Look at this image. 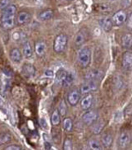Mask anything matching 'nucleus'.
<instances>
[{
	"instance_id": "1",
	"label": "nucleus",
	"mask_w": 132,
	"mask_h": 150,
	"mask_svg": "<svg viewBox=\"0 0 132 150\" xmlns=\"http://www.w3.org/2000/svg\"><path fill=\"white\" fill-rule=\"evenodd\" d=\"M17 13V6L15 4H10L8 7L3 10L1 15L0 25L4 30H10L15 25V16Z\"/></svg>"
},
{
	"instance_id": "2",
	"label": "nucleus",
	"mask_w": 132,
	"mask_h": 150,
	"mask_svg": "<svg viewBox=\"0 0 132 150\" xmlns=\"http://www.w3.org/2000/svg\"><path fill=\"white\" fill-rule=\"evenodd\" d=\"M92 53L88 47H82L78 53V63L82 69L87 68L91 63Z\"/></svg>"
},
{
	"instance_id": "3",
	"label": "nucleus",
	"mask_w": 132,
	"mask_h": 150,
	"mask_svg": "<svg viewBox=\"0 0 132 150\" xmlns=\"http://www.w3.org/2000/svg\"><path fill=\"white\" fill-rule=\"evenodd\" d=\"M67 44H68L67 35L64 33H60L54 40L53 49L56 53H62L66 48Z\"/></svg>"
},
{
	"instance_id": "4",
	"label": "nucleus",
	"mask_w": 132,
	"mask_h": 150,
	"mask_svg": "<svg viewBox=\"0 0 132 150\" xmlns=\"http://www.w3.org/2000/svg\"><path fill=\"white\" fill-rule=\"evenodd\" d=\"M89 39V32L86 28H82L78 32L75 37V45L77 47H81Z\"/></svg>"
},
{
	"instance_id": "5",
	"label": "nucleus",
	"mask_w": 132,
	"mask_h": 150,
	"mask_svg": "<svg viewBox=\"0 0 132 150\" xmlns=\"http://www.w3.org/2000/svg\"><path fill=\"white\" fill-rule=\"evenodd\" d=\"M98 89H99L98 82H95V81H86V83L82 84V86L80 87V93L85 95V94H88L90 92L96 91Z\"/></svg>"
},
{
	"instance_id": "6",
	"label": "nucleus",
	"mask_w": 132,
	"mask_h": 150,
	"mask_svg": "<svg viewBox=\"0 0 132 150\" xmlns=\"http://www.w3.org/2000/svg\"><path fill=\"white\" fill-rule=\"evenodd\" d=\"M126 19H127V14H126L125 11L120 10V11H116L113 16V18H112L113 25H115L116 26H120L126 22Z\"/></svg>"
},
{
	"instance_id": "7",
	"label": "nucleus",
	"mask_w": 132,
	"mask_h": 150,
	"mask_svg": "<svg viewBox=\"0 0 132 150\" xmlns=\"http://www.w3.org/2000/svg\"><path fill=\"white\" fill-rule=\"evenodd\" d=\"M98 113L96 112H93V111H89V112H86L83 114L82 116V120L83 122L87 125V126H91L93 125L94 122L97 121L98 120Z\"/></svg>"
},
{
	"instance_id": "8",
	"label": "nucleus",
	"mask_w": 132,
	"mask_h": 150,
	"mask_svg": "<svg viewBox=\"0 0 132 150\" xmlns=\"http://www.w3.org/2000/svg\"><path fill=\"white\" fill-rule=\"evenodd\" d=\"M104 76V73L99 69H93L85 75V79L86 81H95L98 82L101 80Z\"/></svg>"
},
{
	"instance_id": "9",
	"label": "nucleus",
	"mask_w": 132,
	"mask_h": 150,
	"mask_svg": "<svg viewBox=\"0 0 132 150\" xmlns=\"http://www.w3.org/2000/svg\"><path fill=\"white\" fill-rule=\"evenodd\" d=\"M80 97H81V93L78 90H73L71 91L68 96H67V101L69 103L70 105L71 106H75L78 105V103L79 102L80 100Z\"/></svg>"
},
{
	"instance_id": "10",
	"label": "nucleus",
	"mask_w": 132,
	"mask_h": 150,
	"mask_svg": "<svg viewBox=\"0 0 132 150\" xmlns=\"http://www.w3.org/2000/svg\"><path fill=\"white\" fill-rule=\"evenodd\" d=\"M131 144V136L128 132H123L118 140V145L121 149H127Z\"/></svg>"
},
{
	"instance_id": "11",
	"label": "nucleus",
	"mask_w": 132,
	"mask_h": 150,
	"mask_svg": "<svg viewBox=\"0 0 132 150\" xmlns=\"http://www.w3.org/2000/svg\"><path fill=\"white\" fill-rule=\"evenodd\" d=\"M31 20V14L26 11H21L17 14V24L19 25H24Z\"/></svg>"
},
{
	"instance_id": "12",
	"label": "nucleus",
	"mask_w": 132,
	"mask_h": 150,
	"mask_svg": "<svg viewBox=\"0 0 132 150\" xmlns=\"http://www.w3.org/2000/svg\"><path fill=\"white\" fill-rule=\"evenodd\" d=\"M22 75L26 77V78H32L34 76L36 69L34 68V66H33L30 63H25L22 66V69H21Z\"/></svg>"
},
{
	"instance_id": "13",
	"label": "nucleus",
	"mask_w": 132,
	"mask_h": 150,
	"mask_svg": "<svg viewBox=\"0 0 132 150\" xmlns=\"http://www.w3.org/2000/svg\"><path fill=\"white\" fill-rule=\"evenodd\" d=\"M122 65H123V69H126V70L132 69V52L126 51V52L123 53Z\"/></svg>"
},
{
	"instance_id": "14",
	"label": "nucleus",
	"mask_w": 132,
	"mask_h": 150,
	"mask_svg": "<svg viewBox=\"0 0 132 150\" xmlns=\"http://www.w3.org/2000/svg\"><path fill=\"white\" fill-rule=\"evenodd\" d=\"M99 23L105 32H110L113 28V21L109 17H103L99 19Z\"/></svg>"
},
{
	"instance_id": "15",
	"label": "nucleus",
	"mask_w": 132,
	"mask_h": 150,
	"mask_svg": "<svg viewBox=\"0 0 132 150\" xmlns=\"http://www.w3.org/2000/svg\"><path fill=\"white\" fill-rule=\"evenodd\" d=\"M10 58L15 63H20L22 61V54L20 50L17 47L12 48L10 51Z\"/></svg>"
},
{
	"instance_id": "16",
	"label": "nucleus",
	"mask_w": 132,
	"mask_h": 150,
	"mask_svg": "<svg viewBox=\"0 0 132 150\" xmlns=\"http://www.w3.org/2000/svg\"><path fill=\"white\" fill-rule=\"evenodd\" d=\"M93 97L92 94H90V93L86 94L81 100V108L83 110L90 109L92 106V104H93Z\"/></svg>"
},
{
	"instance_id": "17",
	"label": "nucleus",
	"mask_w": 132,
	"mask_h": 150,
	"mask_svg": "<svg viewBox=\"0 0 132 150\" xmlns=\"http://www.w3.org/2000/svg\"><path fill=\"white\" fill-rule=\"evenodd\" d=\"M47 47L44 41H37L35 43V53L38 56H42L46 52Z\"/></svg>"
},
{
	"instance_id": "18",
	"label": "nucleus",
	"mask_w": 132,
	"mask_h": 150,
	"mask_svg": "<svg viewBox=\"0 0 132 150\" xmlns=\"http://www.w3.org/2000/svg\"><path fill=\"white\" fill-rule=\"evenodd\" d=\"M122 46L123 47L129 49L132 47V35L131 33H125L122 37Z\"/></svg>"
},
{
	"instance_id": "19",
	"label": "nucleus",
	"mask_w": 132,
	"mask_h": 150,
	"mask_svg": "<svg viewBox=\"0 0 132 150\" xmlns=\"http://www.w3.org/2000/svg\"><path fill=\"white\" fill-rule=\"evenodd\" d=\"M33 48L29 41H26L23 45V54L26 59H29L33 55Z\"/></svg>"
},
{
	"instance_id": "20",
	"label": "nucleus",
	"mask_w": 132,
	"mask_h": 150,
	"mask_svg": "<svg viewBox=\"0 0 132 150\" xmlns=\"http://www.w3.org/2000/svg\"><path fill=\"white\" fill-rule=\"evenodd\" d=\"M112 142H113V136L110 134H105L101 137V143L105 148L107 149L110 148L112 145Z\"/></svg>"
},
{
	"instance_id": "21",
	"label": "nucleus",
	"mask_w": 132,
	"mask_h": 150,
	"mask_svg": "<svg viewBox=\"0 0 132 150\" xmlns=\"http://www.w3.org/2000/svg\"><path fill=\"white\" fill-rule=\"evenodd\" d=\"M54 15V12L51 9H47V10H44L43 11H41L40 13V18L42 19V20H49L52 18Z\"/></svg>"
},
{
	"instance_id": "22",
	"label": "nucleus",
	"mask_w": 132,
	"mask_h": 150,
	"mask_svg": "<svg viewBox=\"0 0 132 150\" xmlns=\"http://www.w3.org/2000/svg\"><path fill=\"white\" fill-rule=\"evenodd\" d=\"M61 122V115L58 110H55L51 115V124L53 126H58Z\"/></svg>"
},
{
	"instance_id": "23",
	"label": "nucleus",
	"mask_w": 132,
	"mask_h": 150,
	"mask_svg": "<svg viewBox=\"0 0 132 150\" xmlns=\"http://www.w3.org/2000/svg\"><path fill=\"white\" fill-rule=\"evenodd\" d=\"M98 11L104 13H110L113 11V7L109 4H100L97 7Z\"/></svg>"
},
{
	"instance_id": "24",
	"label": "nucleus",
	"mask_w": 132,
	"mask_h": 150,
	"mask_svg": "<svg viewBox=\"0 0 132 150\" xmlns=\"http://www.w3.org/2000/svg\"><path fill=\"white\" fill-rule=\"evenodd\" d=\"M64 128L67 132H71L73 129V122L71 118H65L64 120Z\"/></svg>"
},
{
	"instance_id": "25",
	"label": "nucleus",
	"mask_w": 132,
	"mask_h": 150,
	"mask_svg": "<svg viewBox=\"0 0 132 150\" xmlns=\"http://www.w3.org/2000/svg\"><path fill=\"white\" fill-rule=\"evenodd\" d=\"M11 141V136L10 134H7V133L0 134V146L4 145V144L10 142Z\"/></svg>"
},
{
	"instance_id": "26",
	"label": "nucleus",
	"mask_w": 132,
	"mask_h": 150,
	"mask_svg": "<svg viewBox=\"0 0 132 150\" xmlns=\"http://www.w3.org/2000/svg\"><path fill=\"white\" fill-rule=\"evenodd\" d=\"M93 132L95 134H100L101 131H102V129L104 128V122H97V123H93Z\"/></svg>"
},
{
	"instance_id": "27",
	"label": "nucleus",
	"mask_w": 132,
	"mask_h": 150,
	"mask_svg": "<svg viewBox=\"0 0 132 150\" xmlns=\"http://www.w3.org/2000/svg\"><path fill=\"white\" fill-rule=\"evenodd\" d=\"M89 148H90L91 149L93 150L102 149L101 144L98 141H96V140H90V141H89Z\"/></svg>"
},
{
	"instance_id": "28",
	"label": "nucleus",
	"mask_w": 132,
	"mask_h": 150,
	"mask_svg": "<svg viewBox=\"0 0 132 150\" xmlns=\"http://www.w3.org/2000/svg\"><path fill=\"white\" fill-rule=\"evenodd\" d=\"M68 72L64 69H60L57 72H56V79L59 81V82H63L66 76H67Z\"/></svg>"
},
{
	"instance_id": "29",
	"label": "nucleus",
	"mask_w": 132,
	"mask_h": 150,
	"mask_svg": "<svg viewBox=\"0 0 132 150\" xmlns=\"http://www.w3.org/2000/svg\"><path fill=\"white\" fill-rule=\"evenodd\" d=\"M58 112L60 113V115L62 117H64L67 113V106H66V104H65V101L64 100H62L60 102V105H59V107H58Z\"/></svg>"
},
{
	"instance_id": "30",
	"label": "nucleus",
	"mask_w": 132,
	"mask_h": 150,
	"mask_svg": "<svg viewBox=\"0 0 132 150\" xmlns=\"http://www.w3.org/2000/svg\"><path fill=\"white\" fill-rule=\"evenodd\" d=\"M73 76H72V74H71V73H68L67 74V76H66V77H65V79L63 81V83H64V85L65 86V87H68L69 85H71V83H72V82H73Z\"/></svg>"
},
{
	"instance_id": "31",
	"label": "nucleus",
	"mask_w": 132,
	"mask_h": 150,
	"mask_svg": "<svg viewBox=\"0 0 132 150\" xmlns=\"http://www.w3.org/2000/svg\"><path fill=\"white\" fill-rule=\"evenodd\" d=\"M63 149L64 150H71L73 149V144H72V142L70 138H66L64 140Z\"/></svg>"
},
{
	"instance_id": "32",
	"label": "nucleus",
	"mask_w": 132,
	"mask_h": 150,
	"mask_svg": "<svg viewBox=\"0 0 132 150\" xmlns=\"http://www.w3.org/2000/svg\"><path fill=\"white\" fill-rule=\"evenodd\" d=\"M11 3V0H0V9L4 10L8 7Z\"/></svg>"
},
{
	"instance_id": "33",
	"label": "nucleus",
	"mask_w": 132,
	"mask_h": 150,
	"mask_svg": "<svg viewBox=\"0 0 132 150\" xmlns=\"http://www.w3.org/2000/svg\"><path fill=\"white\" fill-rule=\"evenodd\" d=\"M5 150H22V148L20 147V146H19V145H9V146H7L5 149Z\"/></svg>"
},
{
	"instance_id": "34",
	"label": "nucleus",
	"mask_w": 132,
	"mask_h": 150,
	"mask_svg": "<svg viewBox=\"0 0 132 150\" xmlns=\"http://www.w3.org/2000/svg\"><path fill=\"white\" fill-rule=\"evenodd\" d=\"M127 27L130 30H132V12L129 15V17L127 18Z\"/></svg>"
},
{
	"instance_id": "35",
	"label": "nucleus",
	"mask_w": 132,
	"mask_h": 150,
	"mask_svg": "<svg viewBox=\"0 0 132 150\" xmlns=\"http://www.w3.org/2000/svg\"><path fill=\"white\" fill-rule=\"evenodd\" d=\"M44 76H47V77H53V76H54V72H53L52 70L48 69V70H46V71L44 72Z\"/></svg>"
},
{
	"instance_id": "36",
	"label": "nucleus",
	"mask_w": 132,
	"mask_h": 150,
	"mask_svg": "<svg viewBox=\"0 0 132 150\" xmlns=\"http://www.w3.org/2000/svg\"><path fill=\"white\" fill-rule=\"evenodd\" d=\"M40 124H41V127H43V128H47V122H46V120H44V119H41L40 120Z\"/></svg>"
},
{
	"instance_id": "37",
	"label": "nucleus",
	"mask_w": 132,
	"mask_h": 150,
	"mask_svg": "<svg viewBox=\"0 0 132 150\" xmlns=\"http://www.w3.org/2000/svg\"><path fill=\"white\" fill-rule=\"evenodd\" d=\"M44 147H45V149H51V145H50V143L48 142H46L44 143Z\"/></svg>"
},
{
	"instance_id": "38",
	"label": "nucleus",
	"mask_w": 132,
	"mask_h": 150,
	"mask_svg": "<svg viewBox=\"0 0 132 150\" xmlns=\"http://www.w3.org/2000/svg\"><path fill=\"white\" fill-rule=\"evenodd\" d=\"M37 1H38V2H41V0H37Z\"/></svg>"
},
{
	"instance_id": "39",
	"label": "nucleus",
	"mask_w": 132,
	"mask_h": 150,
	"mask_svg": "<svg viewBox=\"0 0 132 150\" xmlns=\"http://www.w3.org/2000/svg\"><path fill=\"white\" fill-rule=\"evenodd\" d=\"M68 1H71V0H68Z\"/></svg>"
}]
</instances>
